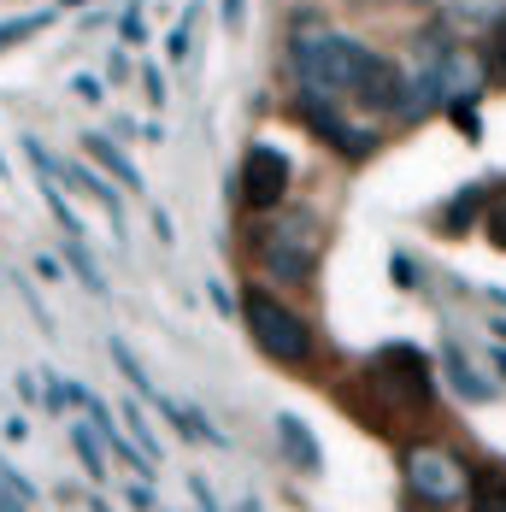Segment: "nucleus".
Wrapping results in <instances>:
<instances>
[{
  "label": "nucleus",
  "mask_w": 506,
  "mask_h": 512,
  "mask_svg": "<svg viewBox=\"0 0 506 512\" xmlns=\"http://www.w3.org/2000/svg\"><path fill=\"white\" fill-rule=\"evenodd\" d=\"M295 77H301V89L342 95V101L371 106L383 118H418V95H412L406 65L371 53L354 36H336L324 24H306V36L295 30Z\"/></svg>",
  "instance_id": "obj_1"
},
{
  "label": "nucleus",
  "mask_w": 506,
  "mask_h": 512,
  "mask_svg": "<svg viewBox=\"0 0 506 512\" xmlns=\"http://www.w3.org/2000/svg\"><path fill=\"white\" fill-rule=\"evenodd\" d=\"M318 254H324V230H318L312 212H271V218L259 224V236H253V259H259V271H265L271 283H283V289L312 283Z\"/></svg>",
  "instance_id": "obj_2"
},
{
  "label": "nucleus",
  "mask_w": 506,
  "mask_h": 512,
  "mask_svg": "<svg viewBox=\"0 0 506 512\" xmlns=\"http://www.w3.org/2000/svg\"><path fill=\"white\" fill-rule=\"evenodd\" d=\"M242 324H248L253 348L271 359V365H306L312 359V324L295 307H283L271 289H248L242 295Z\"/></svg>",
  "instance_id": "obj_3"
},
{
  "label": "nucleus",
  "mask_w": 506,
  "mask_h": 512,
  "mask_svg": "<svg viewBox=\"0 0 506 512\" xmlns=\"http://www.w3.org/2000/svg\"><path fill=\"white\" fill-rule=\"evenodd\" d=\"M401 477L418 507H459V501H471V471L442 442H412L401 454Z\"/></svg>",
  "instance_id": "obj_4"
},
{
  "label": "nucleus",
  "mask_w": 506,
  "mask_h": 512,
  "mask_svg": "<svg viewBox=\"0 0 506 512\" xmlns=\"http://www.w3.org/2000/svg\"><path fill=\"white\" fill-rule=\"evenodd\" d=\"M365 377H371V389H377L395 412H430V401H436V371H430V359L418 354V348H406V342L377 348L371 365H365Z\"/></svg>",
  "instance_id": "obj_5"
},
{
  "label": "nucleus",
  "mask_w": 506,
  "mask_h": 512,
  "mask_svg": "<svg viewBox=\"0 0 506 512\" xmlns=\"http://www.w3.org/2000/svg\"><path fill=\"white\" fill-rule=\"evenodd\" d=\"M295 118H301L324 148H336L342 159H371L377 142H383L377 130H365V124L348 118V101H342V95H324V89H301V95H295Z\"/></svg>",
  "instance_id": "obj_6"
},
{
  "label": "nucleus",
  "mask_w": 506,
  "mask_h": 512,
  "mask_svg": "<svg viewBox=\"0 0 506 512\" xmlns=\"http://www.w3.org/2000/svg\"><path fill=\"white\" fill-rule=\"evenodd\" d=\"M289 183H295V165L283 148H271V142H253L248 159H242V201L253 212H277L283 195H289Z\"/></svg>",
  "instance_id": "obj_7"
},
{
  "label": "nucleus",
  "mask_w": 506,
  "mask_h": 512,
  "mask_svg": "<svg viewBox=\"0 0 506 512\" xmlns=\"http://www.w3.org/2000/svg\"><path fill=\"white\" fill-rule=\"evenodd\" d=\"M106 354H112V365L124 371V383H130V389H136V395H142L153 412H159V418H171V412H177V401H171V395H165V389L148 377V365L136 359V348H130L124 336H106Z\"/></svg>",
  "instance_id": "obj_8"
},
{
  "label": "nucleus",
  "mask_w": 506,
  "mask_h": 512,
  "mask_svg": "<svg viewBox=\"0 0 506 512\" xmlns=\"http://www.w3.org/2000/svg\"><path fill=\"white\" fill-rule=\"evenodd\" d=\"M442 377L454 383V395H459V401H471V407L495 401V383H489V377H477V365L465 359V348H459V342H442Z\"/></svg>",
  "instance_id": "obj_9"
},
{
  "label": "nucleus",
  "mask_w": 506,
  "mask_h": 512,
  "mask_svg": "<svg viewBox=\"0 0 506 512\" xmlns=\"http://www.w3.org/2000/svg\"><path fill=\"white\" fill-rule=\"evenodd\" d=\"M277 442H283V454L301 465L306 477L324 471V448H318V436L301 424V412H277Z\"/></svg>",
  "instance_id": "obj_10"
},
{
  "label": "nucleus",
  "mask_w": 506,
  "mask_h": 512,
  "mask_svg": "<svg viewBox=\"0 0 506 512\" xmlns=\"http://www.w3.org/2000/svg\"><path fill=\"white\" fill-rule=\"evenodd\" d=\"M59 171H65V183H77V189H83V195L101 206L106 218H112V236H124V195H118V189H112L106 177H95L89 165H77V159H65Z\"/></svg>",
  "instance_id": "obj_11"
},
{
  "label": "nucleus",
  "mask_w": 506,
  "mask_h": 512,
  "mask_svg": "<svg viewBox=\"0 0 506 512\" xmlns=\"http://www.w3.org/2000/svg\"><path fill=\"white\" fill-rule=\"evenodd\" d=\"M83 148H89V159H95V165H106V171H112V177H118L124 189H142V171L130 165V154H124V148H118L112 136H101V130H89V136H83Z\"/></svg>",
  "instance_id": "obj_12"
},
{
  "label": "nucleus",
  "mask_w": 506,
  "mask_h": 512,
  "mask_svg": "<svg viewBox=\"0 0 506 512\" xmlns=\"http://www.w3.org/2000/svg\"><path fill=\"white\" fill-rule=\"evenodd\" d=\"M471 512H506V471L501 465L471 471Z\"/></svg>",
  "instance_id": "obj_13"
},
{
  "label": "nucleus",
  "mask_w": 506,
  "mask_h": 512,
  "mask_svg": "<svg viewBox=\"0 0 506 512\" xmlns=\"http://www.w3.org/2000/svg\"><path fill=\"white\" fill-rule=\"evenodd\" d=\"M71 448L89 471V483H106V442L95 436V424H71Z\"/></svg>",
  "instance_id": "obj_14"
},
{
  "label": "nucleus",
  "mask_w": 506,
  "mask_h": 512,
  "mask_svg": "<svg viewBox=\"0 0 506 512\" xmlns=\"http://www.w3.org/2000/svg\"><path fill=\"white\" fill-rule=\"evenodd\" d=\"M65 259H71V271L83 277L89 295H106V277H101V265H95V254H89V236H65Z\"/></svg>",
  "instance_id": "obj_15"
},
{
  "label": "nucleus",
  "mask_w": 506,
  "mask_h": 512,
  "mask_svg": "<svg viewBox=\"0 0 506 512\" xmlns=\"http://www.w3.org/2000/svg\"><path fill=\"white\" fill-rule=\"evenodd\" d=\"M53 18H59L53 6H42V12H30V18H6V24H0V48H18V42L42 36V30H48Z\"/></svg>",
  "instance_id": "obj_16"
},
{
  "label": "nucleus",
  "mask_w": 506,
  "mask_h": 512,
  "mask_svg": "<svg viewBox=\"0 0 506 512\" xmlns=\"http://www.w3.org/2000/svg\"><path fill=\"white\" fill-rule=\"evenodd\" d=\"M448 18H459V24H501L506 0H448Z\"/></svg>",
  "instance_id": "obj_17"
},
{
  "label": "nucleus",
  "mask_w": 506,
  "mask_h": 512,
  "mask_svg": "<svg viewBox=\"0 0 506 512\" xmlns=\"http://www.w3.org/2000/svg\"><path fill=\"white\" fill-rule=\"evenodd\" d=\"M142 407H148V401H142V395H136V401H130V407L118 412V418H124V430H130V436H136V448H142V454H148L153 465H159V436H153V430H148V418H142Z\"/></svg>",
  "instance_id": "obj_18"
},
{
  "label": "nucleus",
  "mask_w": 506,
  "mask_h": 512,
  "mask_svg": "<svg viewBox=\"0 0 506 512\" xmlns=\"http://www.w3.org/2000/svg\"><path fill=\"white\" fill-rule=\"evenodd\" d=\"M477 201H483V189H465V195H459V201L442 212V230H448V236H465V224H471V206H477Z\"/></svg>",
  "instance_id": "obj_19"
},
{
  "label": "nucleus",
  "mask_w": 506,
  "mask_h": 512,
  "mask_svg": "<svg viewBox=\"0 0 506 512\" xmlns=\"http://www.w3.org/2000/svg\"><path fill=\"white\" fill-rule=\"evenodd\" d=\"M483 59H489V71L506 83V18L501 24H489V36H483Z\"/></svg>",
  "instance_id": "obj_20"
},
{
  "label": "nucleus",
  "mask_w": 506,
  "mask_h": 512,
  "mask_svg": "<svg viewBox=\"0 0 506 512\" xmlns=\"http://www.w3.org/2000/svg\"><path fill=\"white\" fill-rule=\"evenodd\" d=\"M189 30H195V6H189V12H183V24L171 30V59H177V65L189 59Z\"/></svg>",
  "instance_id": "obj_21"
},
{
  "label": "nucleus",
  "mask_w": 506,
  "mask_h": 512,
  "mask_svg": "<svg viewBox=\"0 0 506 512\" xmlns=\"http://www.w3.org/2000/svg\"><path fill=\"white\" fill-rule=\"evenodd\" d=\"M189 495H195V507H201V512H218V495H212V483H206L201 471L189 477Z\"/></svg>",
  "instance_id": "obj_22"
},
{
  "label": "nucleus",
  "mask_w": 506,
  "mask_h": 512,
  "mask_svg": "<svg viewBox=\"0 0 506 512\" xmlns=\"http://www.w3.org/2000/svg\"><path fill=\"white\" fill-rule=\"evenodd\" d=\"M142 89H148V106H165V77H159V65H142Z\"/></svg>",
  "instance_id": "obj_23"
},
{
  "label": "nucleus",
  "mask_w": 506,
  "mask_h": 512,
  "mask_svg": "<svg viewBox=\"0 0 506 512\" xmlns=\"http://www.w3.org/2000/svg\"><path fill=\"white\" fill-rule=\"evenodd\" d=\"M483 230H489V242H495V248H506V206H501V212L489 206V218H483Z\"/></svg>",
  "instance_id": "obj_24"
},
{
  "label": "nucleus",
  "mask_w": 506,
  "mask_h": 512,
  "mask_svg": "<svg viewBox=\"0 0 506 512\" xmlns=\"http://www.w3.org/2000/svg\"><path fill=\"white\" fill-rule=\"evenodd\" d=\"M106 77H112V83H124V77H130V53H124V48L106 53Z\"/></svg>",
  "instance_id": "obj_25"
},
{
  "label": "nucleus",
  "mask_w": 506,
  "mask_h": 512,
  "mask_svg": "<svg viewBox=\"0 0 506 512\" xmlns=\"http://www.w3.org/2000/svg\"><path fill=\"white\" fill-rule=\"evenodd\" d=\"M118 30H124V42H142V6H124V24Z\"/></svg>",
  "instance_id": "obj_26"
},
{
  "label": "nucleus",
  "mask_w": 506,
  "mask_h": 512,
  "mask_svg": "<svg viewBox=\"0 0 506 512\" xmlns=\"http://www.w3.org/2000/svg\"><path fill=\"white\" fill-rule=\"evenodd\" d=\"M389 277H395L401 289H412V283H418V277H412V259H406V254H395V259H389Z\"/></svg>",
  "instance_id": "obj_27"
},
{
  "label": "nucleus",
  "mask_w": 506,
  "mask_h": 512,
  "mask_svg": "<svg viewBox=\"0 0 506 512\" xmlns=\"http://www.w3.org/2000/svg\"><path fill=\"white\" fill-rule=\"evenodd\" d=\"M130 507H136V512H153V489H148V483H130Z\"/></svg>",
  "instance_id": "obj_28"
},
{
  "label": "nucleus",
  "mask_w": 506,
  "mask_h": 512,
  "mask_svg": "<svg viewBox=\"0 0 506 512\" xmlns=\"http://www.w3.org/2000/svg\"><path fill=\"white\" fill-rule=\"evenodd\" d=\"M71 89H77L83 101H101V83H95V77H71Z\"/></svg>",
  "instance_id": "obj_29"
},
{
  "label": "nucleus",
  "mask_w": 506,
  "mask_h": 512,
  "mask_svg": "<svg viewBox=\"0 0 506 512\" xmlns=\"http://www.w3.org/2000/svg\"><path fill=\"white\" fill-rule=\"evenodd\" d=\"M153 236H159V242H165V248H171V236H177V230H171V218H165V212H159V206H153Z\"/></svg>",
  "instance_id": "obj_30"
},
{
  "label": "nucleus",
  "mask_w": 506,
  "mask_h": 512,
  "mask_svg": "<svg viewBox=\"0 0 506 512\" xmlns=\"http://www.w3.org/2000/svg\"><path fill=\"white\" fill-rule=\"evenodd\" d=\"M242 6L248 0H224V30H242Z\"/></svg>",
  "instance_id": "obj_31"
},
{
  "label": "nucleus",
  "mask_w": 506,
  "mask_h": 512,
  "mask_svg": "<svg viewBox=\"0 0 506 512\" xmlns=\"http://www.w3.org/2000/svg\"><path fill=\"white\" fill-rule=\"evenodd\" d=\"M0 512H30V507H24V501H18V495H12V489L0 483Z\"/></svg>",
  "instance_id": "obj_32"
},
{
  "label": "nucleus",
  "mask_w": 506,
  "mask_h": 512,
  "mask_svg": "<svg viewBox=\"0 0 506 512\" xmlns=\"http://www.w3.org/2000/svg\"><path fill=\"white\" fill-rule=\"evenodd\" d=\"M489 359H495V365H501V371H506V336H501V342H495V348H489Z\"/></svg>",
  "instance_id": "obj_33"
},
{
  "label": "nucleus",
  "mask_w": 506,
  "mask_h": 512,
  "mask_svg": "<svg viewBox=\"0 0 506 512\" xmlns=\"http://www.w3.org/2000/svg\"><path fill=\"white\" fill-rule=\"evenodd\" d=\"M236 512H259V501H253V495H248V501H242V507H236Z\"/></svg>",
  "instance_id": "obj_34"
},
{
  "label": "nucleus",
  "mask_w": 506,
  "mask_h": 512,
  "mask_svg": "<svg viewBox=\"0 0 506 512\" xmlns=\"http://www.w3.org/2000/svg\"><path fill=\"white\" fill-rule=\"evenodd\" d=\"M0 177H6V159H0Z\"/></svg>",
  "instance_id": "obj_35"
},
{
  "label": "nucleus",
  "mask_w": 506,
  "mask_h": 512,
  "mask_svg": "<svg viewBox=\"0 0 506 512\" xmlns=\"http://www.w3.org/2000/svg\"><path fill=\"white\" fill-rule=\"evenodd\" d=\"M436 512H448V507H436Z\"/></svg>",
  "instance_id": "obj_36"
}]
</instances>
